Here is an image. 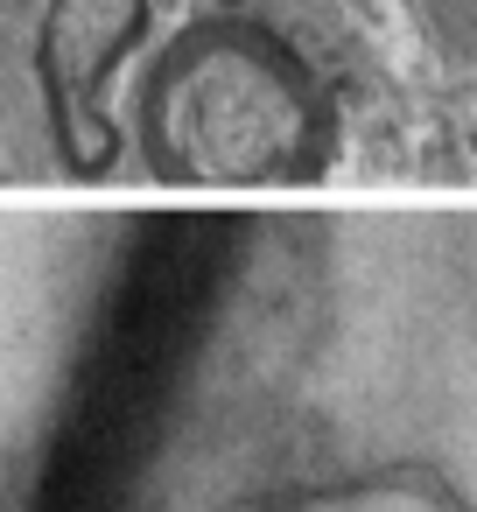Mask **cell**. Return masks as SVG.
I'll list each match as a JSON object with an SVG mask.
<instances>
[{
	"mask_svg": "<svg viewBox=\"0 0 477 512\" xmlns=\"http://www.w3.org/2000/svg\"><path fill=\"white\" fill-rule=\"evenodd\" d=\"M323 134L302 57L267 22H197L141 92V148L169 183H288Z\"/></svg>",
	"mask_w": 477,
	"mask_h": 512,
	"instance_id": "cell-1",
	"label": "cell"
},
{
	"mask_svg": "<svg viewBox=\"0 0 477 512\" xmlns=\"http://www.w3.org/2000/svg\"><path fill=\"white\" fill-rule=\"evenodd\" d=\"M148 36V0H43L36 29V85L50 113V141L71 176H106L120 162L113 78Z\"/></svg>",
	"mask_w": 477,
	"mask_h": 512,
	"instance_id": "cell-2",
	"label": "cell"
}]
</instances>
